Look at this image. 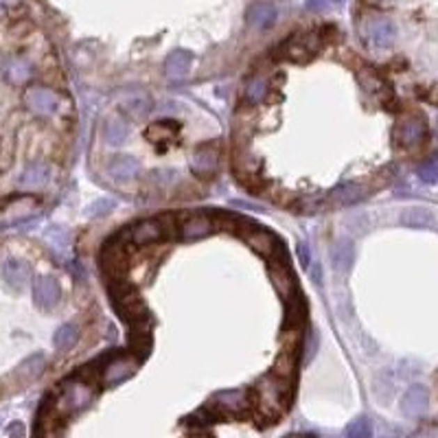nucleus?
I'll return each mask as SVG.
<instances>
[{
  "instance_id": "obj_1",
  "label": "nucleus",
  "mask_w": 438,
  "mask_h": 438,
  "mask_svg": "<svg viewBox=\"0 0 438 438\" xmlns=\"http://www.w3.org/2000/svg\"><path fill=\"white\" fill-rule=\"evenodd\" d=\"M178 235V228L167 221V217H156V219H145V221H136L134 226L127 228V237L130 241L139 246H147L154 244V241H162L167 237Z\"/></svg>"
},
{
  "instance_id": "obj_2",
  "label": "nucleus",
  "mask_w": 438,
  "mask_h": 438,
  "mask_svg": "<svg viewBox=\"0 0 438 438\" xmlns=\"http://www.w3.org/2000/svg\"><path fill=\"white\" fill-rule=\"evenodd\" d=\"M320 44H322V36L315 31L294 36L283 44V57L290 59V62H296V64H305L315 57Z\"/></svg>"
},
{
  "instance_id": "obj_3",
  "label": "nucleus",
  "mask_w": 438,
  "mask_h": 438,
  "mask_svg": "<svg viewBox=\"0 0 438 438\" xmlns=\"http://www.w3.org/2000/svg\"><path fill=\"white\" fill-rule=\"evenodd\" d=\"M239 224L244 226V233H241V237L248 241V246L252 250H256V252L263 254V256H272V254L279 252V241H276L274 235H269L265 228L252 224L250 219H241Z\"/></svg>"
},
{
  "instance_id": "obj_4",
  "label": "nucleus",
  "mask_w": 438,
  "mask_h": 438,
  "mask_svg": "<svg viewBox=\"0 0 438 438\" xmlns=\"http://www.w3.org/2000/svg\"><path fill=\"white\" fill-rule=\"evenodd\" d=\"M361 38L375 49H386L392 47L397 40V29L386 18H370L364 26H361Z\"/></svg>"
},
{
  "instance_id": "obj_5",
  "label": "nucleus",
  "mask_w": 438,
  "mask_h": 438,
  "mask_svg": "<svg viewBox=\"0 0 438 438\" xmlns=\"http://www.w3.org/2000/svg\"><path fill=\"white\" fill-rule=\"evenodd\" d=\"M90 399H93V390H90V386L86 382L75 380L64 386V392L57 399V410H62L66 414L77 412L90 403Z\"/></svg>"
},
{
  "instance_id": "obj_6",
  "label": "nucleus",
  "mask_w": 438,
  "mask_h": 438,
  "mask_svg": "<svg viewBox=\"0 0 438 438\" xmlns=\"http://www.w3.org/2000/svg\"><path fill=\"white\" fill-rule=\"evenodd\" d=\"M26 108L38 116H51L59 108V95L51 88L36 86L26 93Z\"/></svg>"
},
{
  "instance_id": "obj_7",
  "label": "nucleus",
  "mask_w": 438,
  "mask_h": 438,
  "mask_svg": "<svg viewBox=\"0 0 438 438\" xmlns=\"http://www.w3.org/2000/svg\"><path fill=\"white\" fill-rule=\"evenodd\" d=\"M59 285L51 276H38L33 281V300L40 309H51L59 303Z\"/></svg>"
},
{
  "instance_id": "obj_8",
  "label": "nucleus",
  "mask_w": 438,
  "mask_h": 438,
  "mask_svg": "<svg viewBox=\"0 0 438 438\" xmlns=\"http://www.w3.org/2000/svg\"><path fill=\"white\" fill-rule=\"evenodd\" d=\"M210 407L217 414H239L248 407V397L241 390H230V392H219V395L210 401Z\"/></svg>"
},
{
  "instance_id": "obj_9",
  "label": "nucleus",
  "mask_w": 438,
  "mask_h": 438,
  "mask_svg": "<svg viewBox=\"0 0 438 438\" xmlns=\"http://www.w3.org/2000/svg\"><path fill=\"white\" fill-rule=\"evenodd\" d=\"M219 164V154L210 145H200L191 156V171L200 178L210 175Z\"/></svg>"
},
{
  "instance_id": "obj_10",
  "label": "nucleus",
  "mask_w": 438,
  "mask_h": 438,
  "mask_svg": "<svg viewBox=\"0 0 438 438\" xmlns=\"http://www.w3.org/2000/svg\"><path fill=\"white\" fill-rule=\"evenodd\" d=\"M120 108H123V112L130 114L132 118H141V116H147L152 112L154 101L149 99V95L143 93V90H127L123 99H120Z\"/></svg>"
},
{
  "instance_id": "obj_11",
  "label": "nucleus",
  "mask_w": 438,
  "mask_h": 438,
  "mask_svg": "<svg viewBox=\"0 0 438 438\" xmlns=\"http://www.w3.org/2000/svg\"><path fill=\"white\" fill-rule=\"evenodd\" d=\"M274 20H276V7L269 3H254L246 11V24L250 29H256V31L269 29L274 24Z\"/></svg>"
},
{
  "instance_id": "obj_12",
  "label": "nucleus",
  "mask_w": 438,
  "mask_h": 438,
  "mask_svg": "<svg viewBox=\"0 0 438 438\" xmlns=\"http://www.w3.org/2000/svg\"><path fill=\"white\" fill-rule=\"evenodd\" d=\"M368 193L366 187H361L357 182H351V185H342L338 187L336 191L329 193V198L324 200L327 206H346V204H355L359 202L364 195Z\"/></svg>"
},
{
  "instance_id": "obj_13",
  "label": "nucleus",
  "mask_w": 438,
  "mask_h": 438,
  "mask_svg": "<svg viewBox=\"0 0 438 438\" xmlns=\"http://www.w3.org/2000/svg\"><path fill=\"white\" fill-rule=\"evenodd\" d=\"M213 230H215L213 219H208L204 215H193L182 221V226L178 228V235L182 239H202L208 237Z\"/></svg>"
},
{
  "instance_id": "obj_14",
  "label": "nucleus",
  "mask_w": 438,
  "mask_h": 438,
  "mask_svg": "<svg viewBox=\"0 0 438 438\" xmlns=\"http://www.w3.org/2000/svg\"><path fill=\"white\" fill-rule=\"evenodd\" d=\"M428 134V127H425V120L419 118V116H412V118H403L399 123V130H397V136L399 141L405 145V147H412L416 143H421L423 136Z\"/></svg>"
},
{
  "instance_id": "obj_15",
  "label": "nucleus",
  "mask_w": 438,
  "mask_h": 438,
  "mask_svg": "<svg viewBox=\"0 0 438 438\" xmlns=\"http://www.w3.org/2000/svg\"><path fill=\"white\" fill-rule=\"evenodd\" d=\"M269 274H272V281H274L276 290L285 296V298H292L298 290H296V281H294V274L292 269L285 265V261H276L269 265Z\"/></svg>"
},
{
  "instance_id": "obj_16",
  "label": "nucleus",
  "mask_w": 438,
  "mask_h": 438,
  "mask_svg": "<svg viewBox=\"0 0 438 438\" xmlns=\"http://www.w3.org/2000/svg\"><path fill=\"white\" fill-rule=\"evenodd\" d=\"M191 64H193V55L185 49H178L167 57V62H164V72H167L171 79H182L191 70Z\"/></svg>"
},
{
  "instance_id": "obj_17",
  "label": "nucleus",
  "mask_w": 438,
  "mask_h": 438,
  "mask_svg": "<svg viewBox=\"0 0 438 438\" xmlns=\"http://www.w3.org/2000/svg\"><path fill=\"white\" fill-rule=\"evenodd\" d=\"M134 370H136V361L134 359H114V361H110L108 366H105V370H103V382L108 384V386H114V384H118V382H123V380H127L130 375H134Z\"/></svg>"
},
{
  "instance_id": "obj_18",
  "label": "nucleus",
  "mask_w": 438,
  "mask_h": 438,
  "mask_svg": "<svg viewBox=\"0 0 438 438\" xmlns=\"http://www.w3.org/2000/svg\"><path fill=\"white\" fill-rule=\"evenodd\" d=\"M401 407H403V412L407 416H421L423 412H425V407H428V392H425V388L412 386L403 395Z\"/></svg>"
},
{
  "instance_id": "obj_19",
  "label": "nucleus",
  "mask_w": 438,
  "mask_h": 438,
  "mask_svg": "<svg viewBox=\"0 0 438 438\" xmlns=\"http://www.w3.org/2000/svg\"><path fill=\"white\" fill-rule=\"evenodd\" d=\"M108 169H110V173L116 180H132V178H136V173H139L141 164H139V160H136L134 156H127L125 154V156L112 158L110 164H108Z\"/></svg>"
},
{
  "instance_id": "obj_20",
  "label": "nucleus",
  "mask_w": 438,
  "mask_h": 438,
  "mask_svg": "<svg viewBox=\"0 0 438 438\" xmlns=\"http://www.w3.org/2000/svg\"><path fill=\"white\" fill-rule=\"evenodd\" d=\"M29 274H31V272H29V265L22 263V261L11 259V261H7V263L3 265V276H5V281H7L11 287H16V290H22V287L26 285Z\"/></svg>"
},
{
  "instance_id": "obj_21",
  "label": "nucleus",
  "mask_w": 438,
  "mask_h": 438,
  "mask_svg": "<svg viewBox=\"0 0 438 438\" xmlns=\"http://www.w3.org/2000/svg\"><path fill=\"white\" fill-rule=\"evenodd\" d=\"M127 132H130V125H127V120L123 116H110L108 120H105L103 136L110 145L118 147L127 139Z\"/></svg>"
},
{
  "instance_id": "obj_22",
  "label": "nucleus",
  "mask_w": 438,
  "mask_h": 438,
  "mask_svg": "<svg viewBox=\"0 0 438 438\" xmlns=\"http://www.w3.org/2000/svg\"><path fill=\"white\" fill-rule=\"evenodd\" d=\"M331 261H334V267L340 272V274H346L353 265V244L351 241H340V244L334 248Z\"/></svg>"
},
{
  "instance_id": "obj_23",
  "label": "nucleus",
  "mask_w": 438,
  "mask_h": 438,
  "mask_svg": "<svg viewBox=\"0 0 438 438\" xmlns=\"http://www.w3.org/2000/svg\"><path fill=\"white\" fill-rule=\"evenodd\" d=\"M77 338H79V329L75 324H64V327H59L55 331L53 344H55L57 351H66V349H70L75 342H77Z\"/></svg>"
},
{
  "instance_id": "obj_24",
  "label": "nucleus",
  "mask_w": 438,
  "mask_h": 438,
  "mask_svg": "<svg viewBox=\"0 0 438 438\" xmlns=\"http://www.w3.org/2000/svg\"><path fill=\"white\" fill-rule=\"evenodd\" d=\"M42 370H44V357H42V355H36V357H31V359H26L24 364L18 368V373L24 375V380H26V382H29V380H33V377H38Z\"/></svg>"
},
{
  "instance_id": "obj_25",
  "label": "nucleus",
  "mask_w": 438,
  "mask_h": 438,
  "mask_svg": "<svg viewBox=\"0 0 438 438\" xmlns=\"http://www.w3.org/2000/svg\"><path fill=\"white\" fill-rule=\"evenodd\" d=\"M401 219L405 224H410V226H430L432 224V215L428 213V210H421V208L405 210V213L401 215Z\"/></svg>"
},
{
  "instance_id": "obj_26",
  "label": "nucleus",
  "mask_w": 438,
  "mask_h": 438,
  "mask_svg": "<svg viewBox=\"0 0 438 438\" xmlns=\"http://www.w3.org/2000/svg\"><path fill=\"white\" fill-rule=\"evenodd\" d=\"M267 93V81L265 79H252L248 81L246 86V99L250 103H256V101H261Z\"/></svg>"
},
{
  "instance_id": "obj_27",
  "label": "nucleus",
  "mask_w": 438,
  "mask_h": 438,
  "mask_svg": "<svg viewBox=\"0 0 438 438\" xmlns=\"http://www.w3.org/2000/svg\"><path fill=\"white\" fill-rule=\"evenodd\" d=\"M47 178H49V169L47 167H31V169H26L22 182L26 187H40V185L47 182Z\"/></svg>"
},
{
  "instance_id": "obj_28",
  "label": "nucleus",
  "mask_w": 438,
  "mask_h": 438,
  "mask_svg": "<svg viewBox=\"0 0 438 438\" xmlns=\"http://www.w3.org/2000/svg\"><path fill=\"white\" fill-rule=\"evenodd\" d=\"M373 430H370V423L366 419H357L353 421L349 430H346V438H370Z\"/></svg>"
},
{
  "instance_id": "obj_29",
  "label": "nucleus",
  "mask_w": 438,
  "mask_h": 438,
  "mask_svg": "<svg viewBox=\"0 0 438 438\" xmlns=\"http://www.w3.org/2000/svg\"><path fill=\"white\" fill-rule=\"evenodd\" d=\"M29 77H31V68H29V64L24 62H13L11 64V72H9V79L11 81H26Z\"/></svg>"
},
{
  "instance_id": "obj_30",
  "label": "nucleus",
  "mask_w": 438,
  "mask_h": 438,
  "mask_svg": "<svg viewBox=\"0 0 438 438\" xmlns=\"http://www.w3.org/2000/svg\"><path fill=\"white\" fill-rule=\"evenodd\" d=\"M152 180H156V185H158V187H167V185L175 182V180H178V173L171 171V169H158V171L152 173Z\"/></svg>"
},
{
  "instance_id": "obj_31",
  "label": "nucleus",
  "mask_w": 438,
  "mask_h": 438,
  "mask_svg": "<svg viewBox=\"0 0 438 438\" xmlns=\"http://www.w3.org/2000/svg\"><path fill=\"white\" fill-rule=\"evenodd\" d=\"M436 173H438V169H436V162L434 160H430V162H425V164H421L419 167V178L423 180V182H436Z\"/></svg>"
},
{
  "instance_id": "obj_32",
  "label": "nucleus",
  "mask_w": 438,
  "mask_h": 438,
  "mask_svg": "<svg viewBox=\"0 0 438 438\" xmlns=\"http://www.w3.org/2000/svg\"><path fill=\"white\" fill-rule=\"evenodd\" d=\"M359 79H361V86H364L366 90H370V93H375V90H380V88L384 86L382 79L377 77L375 72H370V70H368V72H366V70L361 72V75H359Z\"/></svg>"
},
{
  "instance_id": "obj_33",
  "label": "nucleus",
  "mask_w": 438,
  "mask_h": 438,
  "mask_svg": "<svg viewBox=\"0 0 438 438\" xmlns=\"http://www.w3.org/2000/svg\"><path fill=\"white\" fill-rule=\"evenodd\" d=\"M298 254H300V263H303V265H309V252H307V246H305V244H300V246H298Z\"/></svg>"
},
{
  "instance_id": "obj_34",
  "label": "nucleus",
  "mask_w": 438,
  "mask_h": 438,
  "mask_svg": "<svg viewBox=\"0 0 438 438\" xmlns=\"http://www.w3.org/2000/svg\"><path fill=\"white\" fill-rule=\"evenodd\" d=\"M307 7H309V9H318V11H324V9H327V3H324V0H309V3H307Z\"/></svg>"
},
{
  "instance_id": "obj_35",
  "label": "nucleus",
  "mask_w": 438,
  "mask_h": 438,
  "mask_svg": "<svg viewBox=\"0 0 438 438\" xmlns=\"http://www.w3.org/2000/svg\"><path fill=\"white\" fill-rule=\"evenodd\" d=\"M338 3H340V0H338Z\"/></svg>"
}]
</instances>
